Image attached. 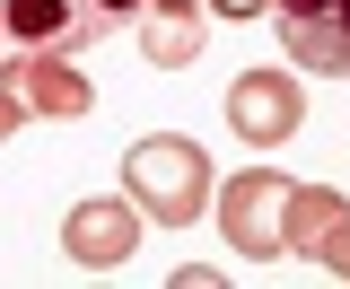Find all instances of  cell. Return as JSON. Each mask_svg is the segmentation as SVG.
I'll return each mask as SVG.
<instances>
[{"instance_id":"6da1fadb","label":"cell","mask_w":350,"mask_h":289,"mask_svg":"<svg viewBox=\"0 0 350 289\" xmlns=\"http://www.w3.org/2000/svg\"><path fill=\"white\" fill-rule=\"evenodd\" d=\"M123 193L140 202L149 228H193V219L211 210V193H219L211 149L184 140V131H149V140H131V149H123Z\"/></svg>"},{"instance_id":"7a4b0ae2","label":"cell","mask_w":350,"mask_h":289,"mask_svg":"<svg viewBox=\"0 0 350 289\" xmlns=\"http://www.w3.org/2000/svg\"><path fill=\"white\" fill-rule=\"evenodd\" d=\"M140 9L149 0H0V36L18 44V53L70 62V53H96L105 36H123Z\"/></svg>"},{"instance_id":"3957f363","label":"cell","mask_w":350,"mask_h":289,"mask_svg":"<svg viewBox=\"0 0 350 289\" xmlns=\"http://www.w3.org/2000/svg\"><path fill=\"white\" fill-rule=\"evenodd\" d=\"M88 105H96V88L70 71V62H53V53H0V140H18L27 114H53V123H79Z\"/></svg>"},{"instance_id":"277c9868","label":"cell","mask_w":350,"mask_h":289,"mask_svg":"<svg viewBox=\"0 0 350 289\" xmlns=\"http://www.w3.org/2000/svg\"><path fill=\"white\" fill-rule=\"evenodd\" d=\"M219 210V237H228V254H245V263H262V254H289V175H271V166H245V175H228L211 193Z\"/></svg>"},{"instance_id":"5b68a950","label":"cell","mask_w":350,"mask_h":289,"mask_svg":"<svg viewBox=\"0 0 350 289\" xmlns=\"http://www.w3.org/2000/svg\"><path fill=\"white\" fill-rule=\"evenodd\" d=\"M298 123H306V88L289 71H245L228 88V131L245 149H280V140H298Z\"/></svg>"},{"instance_id":"8992f818","label":"cell","mask_w":350,"mask_h":289,"mask_svg":"<svg viewBox=\"0 0 350 289\" xmlns=\"http://www.w3.org/2000/svg\"><path fill=\"white\" fill-rule=\"evenodd\" d=\"M140 228H149V219H140V202H105V193H96V202H70V219H62V254H70V263H79V272H123L131 254H140Z\"/></svg>"},{"instance_id":"52a82bcc","label":"cell","mask_w":350,"mask_h":289,"mask_svg":"<svg viewBox=\"0 0 350 289\" xmlns=\"http://www.w3.org/2000/svg\"><path fill=\"white\" fill-rule=\"evenodd\" d=\"M289 62L315 79H350V0H271Z\"/></svg>"},{"instance_id":"ba28073f","label":"cell","mask_w":350,"mask_h":289,"mask_svg":"<svg viewBox=\"0 0 350 289\" xmlns=\"http://www.w3.org/2000/svg\"><path fill=\"white\" fill-rule=\"evenodd\" d=\"M202 27H211L202 0H149V9H140V53H149L158 71H184V62L202 53Z\"/></svg>"},{"instance_id":"9c48e42d","label":"cell","mask_w":350,"mask_h":289,"mask_svg":"<svg viewBox=\"0 0 350 289\" xmlns=\"http://www.w3.org/2000/svg\"><path fill=\"white\" fill-rule=\"evenodd\" d=\"M342 210L350 202L333 193V184H289V254H315V237H324Z\"/></svg>"},{"instance_id":"30bf717a","label":"cell","mask_w":350,"mask_h":289,"mask_svg":"<svg viewBox=\"0 0 350 289\" xmlns=\"http://www.w3.org/2000/svg\"><path fill=\"white\" fill-rule=\"evenodd\" d=\"M315 263H324L333 281H350V210L333 219V228H324V237H315Z\"/></svg>"},{"instance_id":"8fae6325","label":"cell","mask_w":350,"mask_h":289,"mask_svg":"<svg viewBox=\"0 0 350 289\" xmlns=\"http://www.w3.org/2000/svg\"><path fill=\"white\" fill-rule=\"evenodd\" d=\"M219 18H262V9H271V0H211Z\"/></svg>"},{"instance_id":"7c38bea8","label":"cell","mask_w":350,"mask_h":289,"mask_svg":"<svg viewBox=\"0 0 350 289\" xmlns=\"http://www.w3.org/2000/svg\"><path fill=\"white\" fill-rule=\"evenodd\" d=\"M0 44H9V36H0Z\"/></svg>"}]
</instances>
